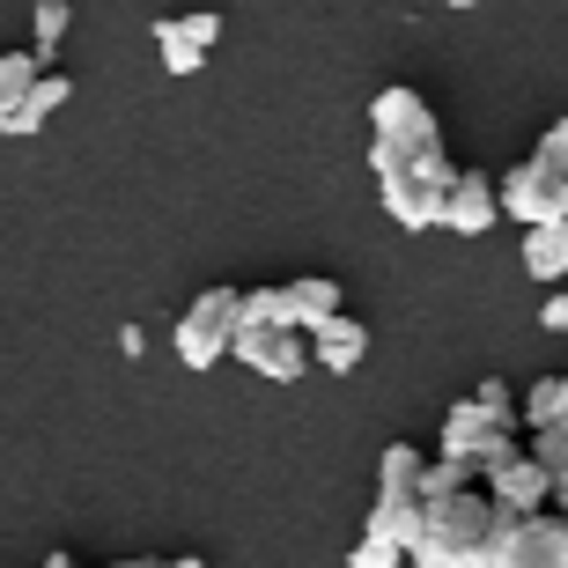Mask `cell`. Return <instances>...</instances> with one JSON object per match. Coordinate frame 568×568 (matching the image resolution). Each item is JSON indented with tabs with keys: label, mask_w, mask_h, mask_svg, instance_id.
Returning <instances> with one entry per match:
<instances>
[{
	"label": "cell",
	"mask_w": 568,
	"mask_h": 568,
	"mask_svg": "<svg viewBox=\"0 0 568 568\" xmlns=\"http://www.w3.org/2000/svg\"><path fill=\"white\" fill-rule=\"evenodd\" d=\"M347 568H414V554L392 547V539H369V531H362L355 554H347Z\"/></svg>",
	"instance_id": "21"
},
{
	"label": "cell",
	"mask_w": 568,
	"mask_h": 568,
	"mask_svg": "<svg viewBox=\"0 0 568 568\" xmlns=\"http://www.w3.org/2000/svg\"><path fill=\"white\" fill-rule=\"evenodd\" d=\"M44 568H89V561H74V554H44Z\"/></svg>",
	"instance_id": "26"
},
{
	"label": "cell",
	"mask_w": 568,
	"mask_h": 568,
	"mask_svg": "<svg viewBox=\"0 0 568 568\" xmlns=\"http://www.w3.org/2000/svg\"><path fill=\"white\" fill-rule=\"evenodd\" d=\"M185 30H192L200 44H214V38H222V16H214V8H192V16H185Z\"/></svg>",
	"instance_id": "25"
},
{
	"label": "cell",
	"mask_w": 568,
	"mask_h": 568,
	"mask_svg": "<svg viewBox=\"0 0 568 568\" xmlns=\"http://www.w3.org/2000/svg\"><path fill=\"white\" fill-rule=\"evenodd\" d=\"M67 22H74V8H67V0H38V16H30V30H38V38H30V52H38V60H52V52H60Z\"/></svg>",
	"instance_id": "18"
},
{
	"label": "cell",
	"mask_w": 568,
	"mask_h": 568,
	"mask_svg": "<svg viewBox=\"0 0 568 568\" xmlns=\"http://www.w3.org/2000/svg\"><path fill=\"white\" fill-rule=\"evenodd\" d=\"M155 52H163V74H200V60H207V44L185 30V16L155 22Z\"/></svg>",
	"instance_id": "16"
},
{
	"label": "cell",
	"mask_w": 568,
	"mask_h": 568,
	"mask_svg": "<svg viewBox=\"0 0 568 568\" xmlns=\"http://www.w3.org/2000/svg\"><path fill=\"white\" fill-rule=\"evenodd\" d=\"M480 568H568V517L561 509H509Z\"/></svg>",
	"instance_id": "4"
},
{
	"label": "cell",
	"mask_w": 568,
	"mask_h": 568,
	"mask_svg": "<svg viewBox=\"0 0 568 568\" xmlns=\"http://www.w3.org/2000/svg\"><path fill=\"white\" fill-rule=\"evenodd\" d=\"M288 311H295V325L311 333V325H325V317L339 311V281L333 274H295L288 281Z\"/></svg>",
	"instance_id": "15"
},
{
	"label": "cell",
	"mask_w": 568,
	"mask_h": 568,
	"mask_svg": "<svg viewBox=\"0 0 568 568\" xmlns=\"http://www.w3.org/2000/svg\"><path fill=\"white\" fill-rule=\"evenodd\" d=\"M495 214H503V178H487V170H458L443 230H458V236H487V230H495Z\"/></svg>",
	"instance_id": "8"
},
{
	"label": "cell",
	"mask_w": 568,
	"mask_h": 568,
	"mask_svg": "<svg viewBox=\"0 0 568 568\" xmlns=\"http://www.w3.org/2000/svg\"><path fill=\"white\" fill-rule=\"evenodd\" d=\"M422 473L428 458L414 443H384V465H377V503H369V539H392V547L414 554V531H422Z\"/></svg>",
	"instance_id": "3"
},
{
	"label": "cell",
	"mask_w": 568,
	"mask_h": 568,
	"mask_svg": "<svg viewBox=\"0 0 568 568\" xmlns=\"http://www.w3.org/2000/svg\"><path fill=\"white\" fill-rule=\"evenodd\" d=\"M67 97H74V89H67V74H52V67H44L30 97H16V104H0V133H8V141H22V133H38L44 119H52V111L67 104Z\"/></svg>",
	"instance_id": "10"
},
{
	"label": "cell",
	"mask_w": 568,
	"mask_h": 568,
	"mask_svg": "<svg viewBox=\"0 0 568 568\" xmlns=\"http://www.w3.org/2000/svg\"><path fill=\"white\" fill-rule=\"evenodd\" d=\"M450 8H480V0H450Z\"/></svg>",
	"instance_id": "30"
},
{
	"label": "cell",
	"mask_w": 568,
	"mask_h": 568,
	"mask_svg": "<svg viewBox=\"0 0 568 568\" xmlns=\"http://www.w3.org/2000/svg\"><path fill=\"white\" fill-rule=\"evenodd\" d=\"M163 568H207V561H200V554H185V561H163Z\"/></svg>",
	"instance_id": "29"
},
{
	"label": "cell",
	"mask_w": 568,
	"mask_h": 568,
	"mask_svg": "<svg viewBox=\"0 0 568 568\" xmlns=\"http://www.w3.org/2000/svg\"><path fill=\"white\" fill-rule=\"evenodd\" d=\"M222 355H236V333H230V325H214L207 311H185V317H178V362H185V369H214Z\"/></svg>",
	"instance_id": "13"
},
{
	"label": "cell",
	"mask_w": 568,
	"mask_h": 568,
	"mask_svg": "<svg viewBox=\"0 0 568 568\" xmlns=\"http://www.w3.org/2000/svg\"><path fill=\"white\" fill-rule=\"evenodd\" d=\"M38 74H44L38 52H8V60H0V97H8V104H16V97H30V89H38Z\"/></svg>",
	"instance_id": "20"
},
{
	"label": "cell",
	"mask_w": 568,
	"mask_h": 568,
	"mask_svg": "<svg viewBox=\"0 0 568 568\" xmlns=\"http://www.w3.org/2000/svg\"><path fill=\"white\" fill-rule=\"evenodd\" d=\"M525 274L547 281V288H561V274H568V222H531L525 230Z\"/></svg>",
	"instance_id": "14"
},
{
	"label": "cell",
	"mask_w": 568,
	"mask_h": 568,
	"mask_svg": "<svg viewBox=\"0 0 568 568\" xmlns=\"http://www.w3.org/2000/svg\"><path fill=\"white\" fill-rule=\"evenodd\" d=\"M531 458L547 465L554 480L568 473V422H554V428H531Z\"/></svg>",
	"instance_id": "22"
},
{
	"label": "cell",
	"mask_w": 568,
	"mask_h": 568,
	"mask_svg": "<svg viewBox=\"0 0 568 568\" xmlns=\"http://www.w3.org/2000/svg\"><path fill=\"white\" fill-rule=\"evenodd\" d=\"M487 487H495V503H503V509H554V473L531 458V450L503 458L495 473H487Z\"/></svg>",
	"instance_id": "9"
},
{
	"label": "cell",
	"mask_w": 568,
	"mask_h": 568,
	"mask_svg": "<svg viewBox=\"0 0 568 568\" xmlns=\"http://www.w3.org/2000/svg\"><path fill=\"white\" fill-rule=\"evenodd\" d=\"M554 509H561V517H568V473H561V480H554Z\"/></svg>",
	"instance_id": "27"
},
{
	"label": "cell",
	"mask_w": 568,
	"mask_h": 568,
	"mask_svg": "<svg viewBox=\"0 0 568 568\" xmlns=\"http://www.w3.org/2000/svg\"><path fill=\"white\" fill-rule=\"evenodd\" d=\"M104 568H163V561H148V554H133V561H104Z\"/></svg>",
	"instance_id": "28"
},
{
	"label": "cell",
	"mask_w": 568,
	"mask_h": 568,
	"mask_svg": "<svg viewBox=\"0 0 568 568\" xmlns=\"http://www.w3.org/2000/svg\"><path fill=\"white\" fill-rule=\"evenodd\" d=\"M495 428H503V422H495V414H487V399L473 392V399H458L450 414H443V443H436V450L480 465V450H487V436H495Z\"/></svg>",
	"instance_id": "11"
},
{
	"label": "cell",
	"mask_w": 568,
	"mask_h": 568,
	"mask_svg": "<svg viewBox=\"0 0 568 568\" xmlns=\"http://www.w3.org/2000/svg\"><path fill=\"white\" fill-rule=\"evenodd\" d=\"M311 339H317V362H325L333 377H347V369L369 355V325H362V317H347V311H333L325 325H311Z\"/></svg>",
	"instance_id": "12"
},
{
	"label": "cell",
	"mask_w": 568,
	"mask_h": 568,
	"mask_svg": "<svg viewBox=\"0 0 568 568\" xmlns=\"http://www.w3.org/2000/svg\"><path fill=\"white\" fill-rule=\"evenodd\" d=\"M369 133H384V141H422V133H443V126H436V111H428L422 89L392 82V89L369 97Z\"/></svg>",
	"instance_id": "7"
},
{
	"label": "cell",
	"mask_w": 568,
	"mask_h": 568,
	"mask_svg": "<svg viewBox=\"0 0 568 568\" xmlns=\"http://www.w3.org/2000/svg\"><path fill=\"white\" fill-rule=\"evenodd\" d=\"M369 170H377V200L399 230H436L443 214H450L458 163L443 155V133H422V141H384V133H369Z\"/></svg>",
	"instance_id": "1"
},
{
	"label": "cell",
	"mask_w": 568,
	"mask_h": 568,
	"mask_svg": "<svg viewBox=\"0 0 568 568\" xmlns=\"http://www.w3.org/2000/svg\"><path fill=\"white\" fill-rule=\"evenodd\" d=\"M509 509L495 487H458V495H428L422 531H414V568H480Z\"/></svg>",
	"instance_id": "2"
},
{
	"label": "cell",
	"mask_w": 568,
	"mask_h": 568,
	"mask_svg": "<svg viewBox=\"0 0 568 568\" xmlns=\"http://www.w3.org/2000/svg\"><path fill=\"white\" fill-rule=\"evenodd\" d=\"M503 214H517V222H568V185L554 178L547 163H517V170H503Z\"/></svg>",
	"instance_id": "6"
},
{
	"label": "cell",
	"mask_w": 568,
	"mask_h": 568,
	"mask_svg": "<svg viewBox=\"0 0 568 568\" xmlns=\"http://www.w3.org/2000/svg\"><path fill=\"white\" fill-rule=\"evenodd\" d=\"M568 422V377H539L525 392V428H554Z\"/></svg>",
	"instance_id": "17"
},
{
	"label": "cell",
	"mask_w": 568,
	"mask_h": 568,
	"mask_svg": "<svg viewBox=\"0 0 568 568\" xmlns=\"http://www.w3.org/2000/svg\"><path fill=\"white\" fill-rule=\"evenodd\" d=\"M531 163H547L554 178L568 185V119H554V126L539 133V148H531Z\"/></svg>",
	"instance_id": "23"
},
{
	"label": "cell",
	"mask_w": 568,
	"mask_h": 568,
	"mask_svg": "<svg viewBox=\"0 0 568 568\" xmlns=\"http://www.w3.org/2000/svg\"><path fill=\"white\" fill-rule=\"evenodd\" d=\"M539 325H547V333H568V288H547V303H539Z\"/></svg>",
	"instance_id": "24"
},
{
	"label": "cell",
	"mask_w": 568,
	"mask_h": 568,
	"mask_svg": "<svg viewBox=\"0 0 568 568\" xmlns=\"http://www.w3.org/2000/svg\"><path fill=\"white\" fill-rule=\"evenodd\" d=\"M244 325H295L288 281H281V288H244ZM244 325H236V333H244Z\"/></svg>",
	"instance_id": "19"
},
{
	"label": "cell",
	"mask_w": 568,
	"mask_h": 568,
	"mask_svg": "<svg viewBox=\"0 0 568 568\" xmlns=\"http://www.w3.org/2000/svg\"><path fill=\"white\" fill-rule=\"evenodd\" d=\"M311 355H317V339L303 325H244L236 333V362H252L258 377H274V384H295L311 369Z\"/></svg>",
	"instance_id": "5"
}]
</instances>
